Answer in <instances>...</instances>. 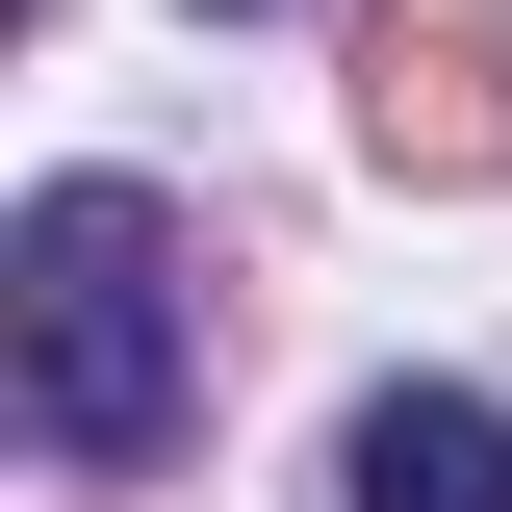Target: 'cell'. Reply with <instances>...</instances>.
Masks as SVG:
<instances>
[{
	"instance_id": "obj_2",
	"label": "cell",
	"mask_w": 512,
	"mask_h": 512,
	"mask_svg": "<svg viewBox=\"0 0 512 512\" xmlns=\"http://www.w3.org/2000/svg\"><path fill=\"white\" fill-rule=\"evenodd\" d=\"M359 154H384V180H512V0H384Z\"/></svg>"
},
{
	"instance_id": "obj_1",
	"label": "cell",
	"mask_w": 512,
	"mask_h": 512,
	"mask_svg": "<svg viewBox=\"0 0 512 512\" xmlns=\"http://www.w3.org/2000/svg\"><path fill=\"white\" fill-rule=\"evenodd\" d=\"M0 333H26V461L128 487V461L205 410V282H180V205L154 180H52L26 256H0Z\"/></svg>"
},
{
	"instance_id": "obj_3",
	"label": "cell",
	"mask_w": 512,
	"mask_h": 512,
	"mask_svg": "<svg viewBox=\"0 0 512 512\" xmlns=\"http://www.w3.org/2000/svg\"><path fill=\"white\" fill-rule=\"evenodd\" d=\"M333 512H512V410H487V384H359Z\"/></svg>"
}]
</instances>
